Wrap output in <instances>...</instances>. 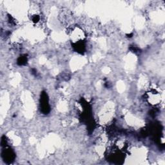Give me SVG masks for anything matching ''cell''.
Returning a JSON list of instances; mask_svg holds the SVG:
<instances>
[{
  "instance_id": "cell-1",
  "label": "cell",
  "mask_w": 165,
  "mask_h": 165,
  "mask_svg": "<svg viewBox=\"0 0 165 165\" xmlns=\"http://www.w3.org/2000/svg\"><path fill=\"white\" fill-rule=\"evenodd\" d=\"M2 157L7 163H11L15 158V154L11 149H5L2 152Z\"/></svg>"
},
{
  "instance_id": "cell-4",
  "label": "cell",
  "mask_w": 165,
  "mask_h": 165,
  "mask_svg": "<svg viewBox=\"0 0 165 165\" xmlns=\"http://www.w3.org/2000/svg\"><path fill=\"white\" fill-rule=\"evenodd\" d=\"M39 20V18L38 16H35L33 18V21H34V22H37V21H38Z\"/></svg>"
},
{
  "instance_id": "cell-2",
  "label": "cell",
  "mask_w": 165,
  "mask_h": 165,
  "mask_svg": "<svg viewBox=\"0 0 165 165\" xmlns=\"http://www.w3.org/2000/svg\"><path fill=\"white\" fill-rule=\"evenodd\" d=\"M41 109L42 112L47 114L50 111V107L48 105V99L46 93L43 92L41 98Z\"/></svg>"
},
{
  "instance_id": "cell-3",
  "label": "cell",
  "mask_w": 165,
  "mask_h": 165,
  "mask_svg": "<svg viewBox=\"0 0 165 165\" xmlns=\"http://www.w3.org/2000/svg\"><path fill=\"white\" fill-rule=\"evenodd\" d=\"M27 61V58L25 56V55H24V56H20L19 58V59L18 60V64L19 65H25Z\"/></svg>"
}]
</instances>
